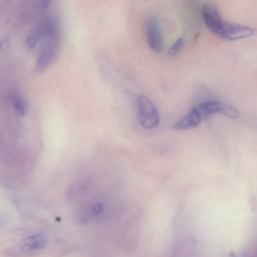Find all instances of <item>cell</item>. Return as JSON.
<instances>
[{
    "label": "cell",
    "instance_id": "12",
    "mask_svg": "<svg viewBox=\"0 0 257 257\" xmlns=\"http://www.w3.org/2000/svg\"><path fill=\"white\" fill-rule=\"evenodd\" d=\"M183 45H184V40H183V38L177 39V40L174 42V44L172 45V47L169 49L168 54H169L170 56H175V55H177V54L182 50Z\"/></svg>",
    "mask_w": 257,
    "mask_h": 257
},
{
    "label": "cell",
    "instance_id": "1",
    "mask_svg": "<svg viewBox=\"0 0 257 257\" xmlns=\"http://www.w3.org/2000/svg\"><path fill=\"white\" fill-rule=\"evenodd\" d=\"M37 30L40 35L41 47L37 55L35 70L42 72L55 60L60 46V30L52 16H45L39 22Z\"/></svg>",
    "mask_w": 257,
    "mask_h": 257
},
{
    "label": "cell",
    "instance_id": "2",
    "mask_svg": "<svg viewBox=\"0 0 257 257\" xmlns=\"http://www.w3.org/2000/svg\"><path fill=\"white\" fill-rule=\"evenodd\" d=\"M136 108L140 124L147 130L156 127L160 117L156 105L147 96L140 95L136 99Z\"/></svg>",
    "mask_w": 257,
    "mask_h": 257
},
{
    "label": "cell",
    "instance_id": "9",
    "mask_svg": "<svg viewBox=\"0 0 257 257\" xmlns=\"http://www.w3.org/2000/svg\"><path fill=\"white\" fill-rule=\"evenodd\" d=\"M9 99H10V104L12 106V109L16 114L20 116H24L27 113L28 111L27 102L19 92L17 91L11 92L9 95Z\"/></svg>",
    "mask_w": 257,
    "mask_h": 257
},
{
    "label": "cell",
    "instance_id": "11",
    "mask_svg": "<svg viewBox=\"0 0 257 257\" xmlns=\"http://www.w3.org/2000/svg\"><path fill=\"white\" fill-rule=\"evenodd\" d=\"M40 41V35L38 33V30L35 28L34 30H32L26 37L25 39V46L28 49H33L37 43Z\"/></svg>",
    "mask_w": 257,
    "mask_h": 257
},
{
    "label": "cell",
    "instance_id": "7",
    "mask_svg": "<svg viewBox=\"0 0 257 257\" xmlns=\"http://www.w3.org/2000/svg\"><path fill=\"white\" fill-rule=\"evenodd\" d=\"M253 34H254V30L249 26L226 22L223 38L228 40H239V39L248 38Z\"/></svg>",
    "mask_w": 257,
    "mask_h": 257
},
{
    "label": "cell",
    "instance_id": "4",
    "mask_svg": "<svg viewBox=\"0 0 257 257\" xmlns=\"http://www.w3.org/2000/svg\"><path fill=\"white\" fill-rule=\"evenodd\" d=\"M146 39L149 47L155 52H161L164 48L163 34L156 18L150 17L147 19L145 24Z\"/></svg>",
    "mask_w": 257,
    "mask_h": 257
},
{
    "label": "cell",
    "instance_id": "3",
    "mask_svg": "<svg viewBox=\"0 0 257 257\" xmlns=\"http://www.w3.org/2000/svg\"><path fill=\"white\" fill-rule=\"evenodd\" d=\"M202 17L207 28L217 36L223 38L226 21L222 18L218 9L212 4H206L202 8Z\"/></svg>",
    "mask_w": 257,
    "mask_h": 257
},
{
    "label": "cell",
    "instance_id": "5",
    "mask_svg": "<svg viewBox=\"0 0 257 257\" xmlns=\"http://www.w3.org/2000/svg\"><path fill=\"white\" fill-rule=\"evenodd\" d=\"M198 106L200 107L201 111L203 112L205 118L209 117L210 115L216 114V113H221L228 117L238 116V110L234 106L226 104L219 100H215V99L205 100V101H202L201 103H199Z\"/></svg>",
    "mask_w": 257,
    "mask_h": 257
},
{
    "label": "cell",
    "instance_id": "10",
    "mask_svg": "<svg viewBox=\"0 0 257 257\" xmlns=\"http://www.w3.org/2000/svg\"><path fill=\"white\" fill-rule=\"evenodd\" d=\"M103 211V206L99 203H94V204H91L89 205L83 212H82V216L81 218H84L86 220H90V219H93L95 218L96 216L100 215Z\"/></svg>",
    "mask_w": 257,
    "mask_h": 257
},
{
    "label": "cell",
    "instance_id": "6",
    "mask_svg": "<svg viewBox=\"0 0 257 257\" xmlns=\"http://www.w3.org/2000/svg\"><path fill=\"white\" fill-rule=\"evenodd\" d=\"M205 119L203 112L201 111L200 107L197 105L193 107L185 116H183L179 121H177L174 125L176 130L184 131V130H191L194 127L199 126L202 121Z\"/></svg>",
    "mask_w": 257,
    "mask_h": 257
},
{
    "label": "cell",
    "instance_id": "13",
    "mask_svg": "<svg viewBox=\"0 0 257 257\" xmlns=\"http://www.w3.org/2000/svg\"><path fill=\"white\" fill-rule=\"evenodd\" d=\"M52 0H36V4L39 9L41 10H46L49 8Z\"/></svg>",
    "mask_w": 257,
    "mask_h": 257
},
{
    "label": "cell",
    "instance_id": "8",
    "mask_svg": "<svg viewBox=\"0 0 257 257\" xmlns=\"http://www.w3.org/2000/svg\"><path fill=\"white\" fill-rule=\"evenodd\" d=\"M47 239L43 234H34L24 238L21 241L20 249L27 253H34L40 251L46 246Z\"/></svg>",
    "mask_w": 257,
    "mask_h": 257
}]
</instances>
